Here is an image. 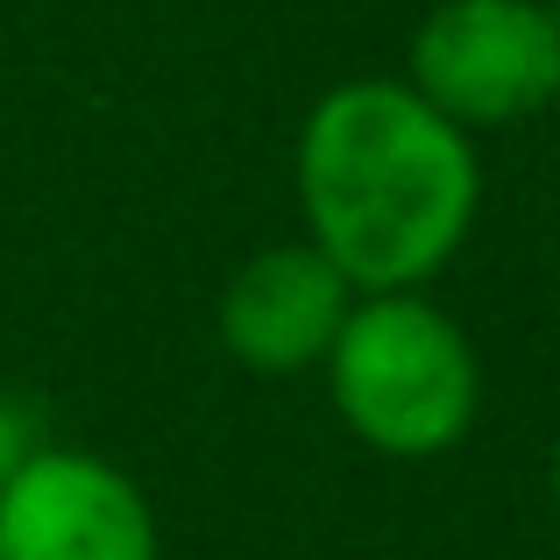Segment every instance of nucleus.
<instances>
[{
	"mask_svg": "<svg viewBox=\"0 0 560 560\" xmlns=\"http://www.w3.org/2000/svg\"><path fill=\"white\" fill-rule=\"evenodd\" d=\"M299 206L355 291H425L476 228L482 164L405 79H348L299 128Z\"/></svg>",
	"mask_w": 560,
	"mask_h": 560,
	"instance_id": "obj_1",
	"label": "nucleus"
},
{
	"mask_svg": "<svg viewBox=\"0 0 560 560\" xmlns=\"http://www.w3.org/2000/svg\"><path fill=\"white\" fill-rule=\"evenodd\" d=\"M319 370L341 425L383 462H440L482 419V355L425 291H362Z\"/></svg>",
	"mask_w": 560,
	"mask_h": 560,
	"instance_id": "obj_2",
	"label": "nucleus"
},
{
	"mask_svg": "<svg viewBox=\"0 0 560 560\" xmlns=\"http://www.w3.org/2000/svg\"><path fill=\"white\" fill-rule=\"evenodd\" d=\"M411 93L454 128H511L560 100V8L440 0L411 36Z\"/></svg>",
	"mask_w": 560,
	"mask_h": 560,
	"instance_id": "obj_3",
	"label": "nucleus"
},
{
	"mask_svg": "<svg viewBox=\"0 0 560 560\" xmlns=\"http://www.w3.org/2000/svg\"><path fill=\"white\" fill-rule=\"evenodd\" d=\"M0 560H164V525L128 468L43 440L0 476Z\"/></svg>",
	"mask_w": 560,
	"mask_h": 560,
	"instance_id": "obj_4",
	"label": "nucleus"
},
{
	"mask_svg": "<svg viewBox=\"0 0 560 560\" xmlns=\"http://www.w3.org/2000/svg\"><path fill=\"white\" fill-rule=\"evenodd\" d=\"M362 291L313 242H270L220 291V348L256 376L319 370Z\"/></svg>",
	"mask_w": 560,
	"mask_h": 560,
	"instance_id": "obj_5",
	"label": "nucleus"
},
{
	"mask_svg": "<svg viewBox=\"0 0 560 560\" xmlns=\"http://www.w3.org/2000/svg\"><path fill=\"white\" fill-rule=\"evenodd\" d=\"M36 447H43V440H36V433H28V425H22V419H14V411H8V405H0V476H8V468H14V462H28V454H36Z\"/></svg>",
	"mask_w": 560,
	"mask_h": 560,
	"instance_id": "obj_6",
	"label": "nucleus"
},
{
	"mask_svg": "<svg viewBox=\"0 0 560 560\" xmlns=\"http://www.w3.org/2000/svg\"><path fill=\"white\" fill-rule=\"evenodd\" d=\"M547 476H553V504H560V440H553V468H547Z\"/></svg>",
	"mask_w": 560,
	"mask_h": 560,
	"instance_id": "obj_7",
	"label": "nucleus"
}]
</instances>
